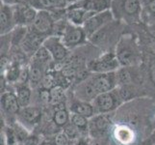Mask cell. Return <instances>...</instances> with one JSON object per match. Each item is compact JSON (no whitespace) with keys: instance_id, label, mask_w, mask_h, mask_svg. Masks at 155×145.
Wrapping results in <instances>:
<instances>
[{"instance_id":"d6986e66","label":"cell","mask_w":155,"mask_h":145,"mask_svg":"<svg viewBox=\"0 0 155 145\" xmlns=\"http://www.w3.org/2000/svg\"><path fill=\"white\" fill-rule=\"evenodd\" d=\"M117 57L119 59L120 65L128 66L134 59V51L128 46H121L120 47V50L117 53Z\"/></svg>"},{"instance_id":"e575fe53","label":"cell","mask_w":155,"mask_h":145,"mask_svg":"<svg viewBox=\"0 0 155 145\" xmlns=\"http://www.w3.org/2000/svg\"><path fill=\"white\" fill-rule=\"evenodd\" d=\"M150 142H151L152 145H155V131L153 132V133L150 136Z\"/></svg>"},{"instance_id":"ba28073f","label":"cell","mask_w":155,"mask_h":145,"mask_svg":"<svg viewBox=\"0 0 155 145\" xmlns=\"http://www.w3.org/2000/svg\"><path fill=\"white\" fill-rule=\"evenodd\" d=\"M17 26L14 15L13 5L1 3V14H0V33L4 36L14 30Z\"/></svg>"},{"instance_id":"836d02e7","label":"cell","mask_w":155,"mask_h":145,"mask_svg":"<svg viewBox=\"0 0 155 145\" xmlns=\"http://www.w3.org/2000/svg\"><path fill=\"white\" fill-rule=\"evenodd\" d=\"M29 79V70H21L20 73H19V76H18V80L21 83L23 84L25 83L27 80Z\"/></svg>"},{"instance_id":"8d00e7d4","label":"cell","mask_w":155,"mask_h":145,"mask_svg":"<svg viewBox=\"0 0 155 145\" xmlns=\"http://www.w3.org/2000/svg\"><path fill=\"white\" fill-rule=\"evenodd\" d=\"M40 145H55V144H52V143H50V142H47V141H45V142H42V143H41Z\"/></svg>"},{"instance_id":"f1b7e54d","label":"cell","mask_w":155,"mask_h":145,"mask_svg":"<svg viewBox=\"0 0 155 145\" xmlns=\"http://www.w3.org/2000/svg\"><path fill=\"white\" fill-rule=\"evenodd\" d=\"M14 132L15 133V136H17L18 140L22 141V142L25 140V138L29 136L25 129L20 125H15V127L14 128Z\"/></svg>"},{"instance_id":"ac0fdd59","label":"cell","mask_w":155,"mask_h":145,"mask_svg":"<svg viewBox=\"0 0 155 145\" xmlns=\"http://www.w3.org/2000/svg\"><path fill=\"white\" fill-rule=\"evenodd\" d=\"M141 19L147 24L155 23V0L142 4Z\"/></svg>"},{"instance_id":"9c48e42d","label":"cell","mask_w":155,"mask_h":145,"mask_svg":"<svg viewBox=\"0 0 155 145\" xmlns=\"http://www.w3.org/2000/svg\"><path fill=\"white\" fill-rule=\"evenodd\" d=\"M117 3L120 16L124 17L126 19H141L142 4L140 0H120Z\"/></svg>"},{"instance_id":"7c38bea8","label":"cell","mask_w":155,"mask_h":145,"mask_svg":"<svg viewBox=\"0 0 155 145\" xmlns=\"http://www.w3.org/2000/svg\"><path fill=\"white\" fill-rule=\"evenodd\" d=\"M94 103L98 111L103 114L115 109L117 104V100L111 91V92L98 94L94 99Z\"/></svg>"},{"instance_id":"9a60e30c","label":"cell","mask_w":155,"mask_h":145,"mask_svg":"<svg viewBox=\"0 0 155 145\" xmlns=\"http://www.w3.org/2000/svg\"><path fill=\"white\" fill-rule=\"evenodd\" d=\"M71 120L68 111L66 109L65 104H58L55 105L54 107V114H53V123L58 127H65L68 121Z\"/></svg>"},{"instance_id":"6da1fadb","label":"cell","mask_w":155,"mask_h":145,"mask_svg":"<svg viewBox=\"0 0 155 145\" xmlns=\"http://www.w3.org/2000/svg\"><path fill=\"white\" fill-rule=\"evenodd\" d=\"M114 19L115 15L112 9L93 15L83 25V28L85 32H86L88 38H91L97 31L105 27L106 25H108L110 22L114 20Z\"/></svg>"},{"instance_id":"4dcf8cb0","label":"cell","mask_w":155,"mask_h":145,"mask_svg":"<svg viewBox=\"0 0 155 145\" xmlns=\"http://www.w3.org/2000/svg\"><path fill=\"white\" fill-rule=\"evenodd\" d=\"M40 99L45 104L52 103V97H51L50 89H47V88L41 89L40 91Z\"/></svg>"},{"instance_id":"cb8c5ba5","label":"cell","mask_w":155,"mask_h":145,"mask_svg":"<svg viewBox=\"0 0 155 145\" xmlns=\"http://www.w3.org/2000/svg\"><path fill=\"white\" fill-rule=\"evenodd\" d=\"M71 123H72L74 126L77 127L80 131L87 130L88 127H89V119L88 118L80 115V114H76V113H71Z\"/></svg>"},{"instance_id":"d6a6232c","label":"cell","mask_w":155,"mask_h":145,"mask_svg":"<svg viewBox=\"0 0 155 145\" xmlns=\"http://www.w3.org/2000/svg\"><path fill=\"white\" fill-rule=\"evenodd\" d=\"M40 139L37 136H28L23 141V145H39Z\"/></svg>"},{"instance_id":"74e56055","label":"cell","mask_w":155,"mask_h":145,"mask_svg":"<svg viewBox=\"0 0 155 145\" xmlns=\"http://www.w3.org/2000/svg\"><path fill=\"white\" fill-rule=\"evenodd\" d=\"M15 145H18V144H15Z\"/></svg>"},{"instance_id":"7a4b0ae2","label":"cell","mask_w":155,"mask_h":145,"mask_svg":"<svg viewBox=\"0 0 155 145\" xmlns=\"http://www.w3.org/2000/svg\"><path fill=\"white\" fill-rule=\"evenodd\" d=\"M60 37L68 48H72L84 44L88 38L83 26L74 25L71 23H68L64 26Z\"/></svg>"},{"instance_id":"44dd1931","label":"cell","mask_w":155,"mask_h":145,"mask_svg":"<svg viewBox=\"0 0 155 145\" xmlns=\"http://www.w3.org/2000/svg\"><path fill=\"white\" fill-rule=\"evenodd\" d=\"M17 97L21 107L28 106L31 99V89L26 85H21L18 89Z\"/></svg>"},{"instance_id":"e0dca14e","label":"cell","mask_w":155,"mask_h":145,"mask_svg":"<svg viewBox=\"0 0 155 145\" xmlns=\"http://www.w3.org/2000/svg\"><path fill=\"white\" fill-rule=\"evenodd\" d=\"M19 114L24 121L30 123V124H35L41 119V111L37 106H26L20 109Z\"/></svg>"},{"instance_id":"5bb4252c","label":"cell","mask_w":155,"mask_h":145,"mask_svg":"<svg viewBox=\"0 0 155 145\" xmlns=\"http://www.w3.org/2000/svg\"><path fill=\"white\" fill-rule=\"evenodd\" d=\"M71 113L80 114L82 116L89 118H93L94 115V105L90 102H84V101H77L73 103L71 106Z\"/></svg>"},{"instance_id":"52a82bcc","label":"cell","mask_w":155,"mask_h":145,"mask_svg":"<svg viewBox=\"0 0 155 145\" xmlns=\"http://www.w3.org/2000/svg\"><path fill=\"white\" fill-rule=\"evenodd\" d=\"M91 81L98 95L113 91L117 81V76H116L114 72L98 74L91 79Z\"/></svg>"},{"instance_id":"4fadbf2b","label":"cell","mask_w":155,"mask_h":145,"mask_svg":"<svg viewBox=\"0 0 155 145\" xmlns=\"http://www.w3.org/2000/svg\"><path fill=\"white\" fill-rule=\"evenodd\" d=\"M1 105L5 111L12 114L19 112L21 107L17 95L12 92H4L1 95Z\"/></svg>"},{"instance_id":"484cf974","label":"cell","mask_w":155,"mask_h":145,"mask_svg":"<svg viewBox=\"0 0 155 145\" xmlns=\"http://www.w3.org/2000/svg\"><path fill=\"white\" fill-rule=\"evenodd\" d=\"M33 58L35 59V62L37 63H45L48 61V59L50 58L52 59L50 53L44 46H41L39 50L36 51V53L33 55Z\"/></svg>"},{"instance_id":"83f0119b","label":"cell","mask_w":155,"mask_h":145,"mask_svg":"<svg viewBox=\"0 0 155 145\" xmlns=\"http://www.w3.org/2000/svg\"><path fill=\"white\" fill-rule=\"evenodd\" d=\"M42 77V74H41V69L40 68L39 65H35L32 66L30 69H29V78L32 82H39L41 78Z\"/></svg>"},{"instance_id":"d4e9b609","label":"cell","mask_w":155,"mask_h":145,"mask_svg":"<svg viewBox=\"0 0 155 145\" xmlns=\"http://www.w3.org/2000/svg\"><path fill=\"white\" fill-rule=\"evenodd\" d=\"M44 9L48 10H62L68 6L67 0H41Z\"/></svg>"},{"instance_id":"1f68e13d","label":"cell","mask_w":155,"mask_h":145,"mask_svg":"<svg viewBox=\"0 0 155 145\" xmlns=\"http://www.w3.org/2000/svg\"><path fill=\"white\" fill-rule=\"evenodd\" d=\"M68 138L65 133H64V132L57 133L54 139L55 145H68Z\"/></svg>"},{"instance_id":"603a6c76","label":"cell","mask_w":155,"mask_h":145,"mask_svg":"<svg viewBox=\"0 0 155 145\" xmlns=\"http://www.w3.org/2000/svg\"><path fill=\"white\" fill-rule=\"evenodd\" d=\"M50 92L52 97V103L56 105L64 103V101L66 99V93L63 86H60V85L53 86L52 88H50Z\"/></svg>"},{"instance_id":"8fae6325","label":"cell","mask_w":155,"mask_h":145,"mask_svg":"<svg viewBox=\"0 0 155 145\" xmlns=\"http://www.w3.org/2000/svg\"><path fill=\"white\" fill-rule=\"evenodd\" d=\"M45 40V37L35 33L34 31L29 30L26 36L24 37L23 41L21 42V46H22V48L25 53L34 55L36 51L42 46Z\"/></svg>"},{"instance_id":"4316f807","label":"cell","mask_w":155,"mask_h":145,"mask_svg":"<svg viewBox=\"0 0 155 145\" xmlns=\"http://www.w3.org/2000/svg\"><path fill=\"white\" fill-rule=\"evenodd\" d=\"M64 133L68 136V139H75L79 136V132L80 130L74 126L72 123H68V124L64 127Z\"/></svg>"},{"instance_id":"d590c367","label":"cell","mask_w":155,"mask_h":145,"mask_svg":"<svg viewBox=\"0 0 155 145\" xmlns=\"http://www.w3.org/2000/svg\"><path fill=\"white\" fill-rule=\"evenodd\" d=\"M77 145H89V144L86 141H84V140H80Z\"/></svg>"},{"instance_id":"2e32d148","label":"cell","mask_w":155,"mask_h":145,"mask_svg":"<svg viewBox=\"0 0 155 145\" xmlns=\"http://www.w3.org/2000/svg\"><path fill=\"white\" fill-rule=\"evenodd\" d=\"M111 0H84L83 7L94 14L111 9Z\"/></svg>"},{"instance_id":"f546056e","label":"cell","mask_w":155,"mask_h":145,"mask_svg":"<svg viewBox=\"0 0 155 145\" xmlns=\"http://www.w3.org/2000/svg\"><path fill=\"white\" fill-rule=\"evenodd\" d=\"M117 78H119L120 81L121 83H124V85L129 84L132 81L130 74L128 73V71H127V70H125V69L121 70V71L119 72V74H117Z\"/></svg>"},{"instance_id":"7402d4cb","label":"cell","mask_w":155,"mask_h":145,"mask_svg":"<svg viewBox=\"0 0 155 145\" xmlns=\"http://www.w3.org/2000/svg\"><path fill=\"white\" fill-rule=\"evenodd\" d=\"M116 136L117 139L120 142L127 144L132 141L133 139V133L131 132L130 129H128L126 127H119L116 131Z\"/></svg>"},{"instance_id":"8992f818","label":"cell","mask_w":155,"mask_h":145,"mask_svg":"<svg viewBox=\"0 0 155 145\" xmlns=\"http://www.w3.org/2000/svg\"><path fill=\"white\" fill-rule=\"evenodd\" d=\"M119 65L120 62L117 55L112 54V53H107L99 59H97L91 63L90 70L97 74H106L114 72L115 70L117 69Z\"/></svg>"},{"instance_id":"ffe728a7","label":"cell","mask_w":155,"mask_h":145,"mask_svg":"<svg viewBox=\"0 0 155 145\" xmlns=\"http://www.w3.org/2000/svg\"><path fill=\"white\" fill-rule=\"evenodd\" d=\"M109 125H110V121L108 119V117L104 114H100L93 117L92 126L94 127L93 131H95V133H99L100 135H103L108 130Z\"/></svg>"},{"instance_id":"277c9868","label":"cell","mask_w":155,"mask_h":145,"mask_svg":"<svg viewBox=\"0 0 155 145\" xmlns=\"http://www.w3.org/2000/svg\"><path fill=\"white\" fill-rule=\"evenodd\" d=\"M15 23L18 26L32 25L37 17L38 11L33 6L27 3H18L13 5Z\"/></svg>"},{"instance_id":"30bf717a","label":"cell","mask_w":155,"mask_h":145,"mask_svg":"<svg viewBox=\"0 0 155 145\" xmlns=\"http://www.w3.org/2000/svg\"><path fill=\"white\" fill-rule=\"evenodd\" d=\"M83 2L84 0H81V5L80 6H71L68 7L67 10V18L68 19V22L78 25V26H83L85 22L92 17L93 15H94L92 12H89L88 10H86L83 7Z\"/></svg>"},{"instance_id":"3957f363","label":"cell","mask_w":155,"mask_h":145,"mask_svg":"<svg viewBox=\"0 0 155 145\" xmlns=\"http://www.w3.org/2000/svg\"><path fill=\"white\" fill-rule=\"evenodd\" d=\"M54 24L55 19L49 11L42 9L38 11L34 22L31 25V30L45 38H47L54 29Z\"/></svg>"},{"instance_id":"5b68a950","label":"cell","mask_w":155,"mask_h":145,"mask_svg":"<svg viewBox=\"0 0 155 145\" xmlns=\"http://www.w3.org/2000/svg\"><path fill=\"white\" fill-rule=\"evenodd\" d=\"M52 57L53 60L61 61L65 59L68 53V48L63 43L60 36H48L42 44Z\"/></svg>"}]
</instances>
